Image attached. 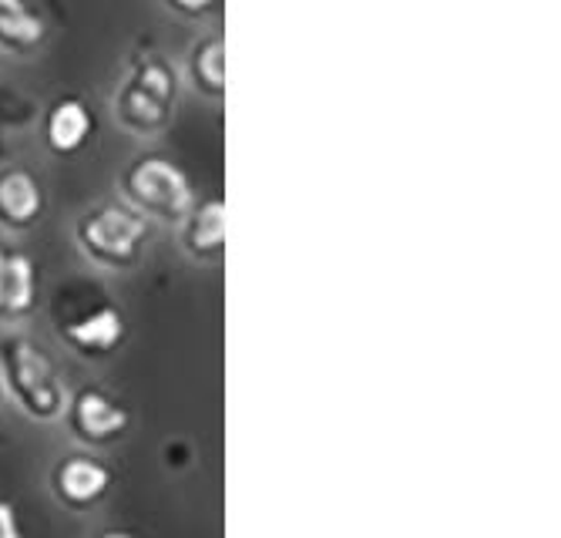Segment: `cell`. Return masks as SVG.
I'll use <instances>...</instances> for the list:
<instances>
[{
  "label": "cell",
  "mask_w": 561,
  "mask_h": 538,
  "mask_svg": "<svg viewBox=\"0 0 561 538\" xmlns=\"http://www.w3.org/2000/svg\"><path fill=\"white\" fill-rule=\"evenodd\" d=\"M0 390L4 398L37 424H55L65 417L71 387L58 360L27 333L0 336Z\"/></svg>",
  "instance_id": "obj_1"
},
{
  "label": "cell",
  "mask_w": 561,
  "mask_h": 538,
  "mask_svg": "<svg viewBox=\"0 0 561 538\" xmlns=\"http://www.w3.org/2000/svg\"><path fill=\"white\" fill-rule=\"evenodd\" d=\"M148 232H151V222L125 203L94 206L75 222V242L84 253V260H91L101 270H115V273L131 270L141 260Z\"/></svg>",
  "instance_id": "obj_2"
},
{
  "label": "cell",
  "mask_w": 561,
  "mask_h": 538,
  "mask_svg": "<svg viewBox=\"0 0 561 538\" xmlns=\"http://www.w3.org/2000/svg\"><path fill=\"white\" fill-rule=\"evenodd\" d=\"M122 195L148 222L182 226L195 206V188L188 175L162 156H141L122 172Z\"/></svg>",
  "instance_id": "obj_3"
},
{
  "label": "cell",
  "mask_w": 561,
  "mask_h": 538,
  "mask_svg": "<svg viewBox=\"0 0 561 538\" xmlns=\"http://www.w3.org/2000/svg\"><path fill=\"white\" fill-rule=\"evenodd\" d=\"M179 98L175 68L165 58H145L115 91V118L135 135H151L165 128Z\"/></svg>",
  "instance_id": "obj_4"
},
{
  "label": "cell",
  "mask_w": 561,
  "mask_h": 538,
  "mask_svg": "<svg viewBox=\"0 0 561 538\" xmlns=\"http://www.w3.org/2000/svg\"><path fill=\"white\" fill-rule=\"evenodd\" d=\"M65 424L78 445L88 448H105L115 445L131 431V411L122 404L105 387H78L71 390L68 408H65Z\"/></svg>",
  "instance_id": "obj_5"
},
{
  "label": "cell",
  "mask_w": 561,
  "mask_h": 538,
  "mask_svg": "<svg viewBox=\"0 0 561 538\" xmlns=\"http://www.w3.org/2000/svg\"><path fill=\"white\" fill-rule=\"evenodd\" d=\"M112 484H115V471L94 455H68L58 461L55 474H50L55 499L71 512H88L98 502H105Z\"/></svg>",
  "instance_id": "obj_6"
},
{
  "label": "cell",
  "mask_w": 561,
  "mask_h": 538,
  "mask_svg": "<svg viewBox=\"0 0 561 538\" xmlns=\"http://www.w3.org/2000/svg\"><path fill=\"white\" fill-rule=\"evenodd\" d=\"M58 333L65 340V347H71L75 354H81L88 360H105L108 354H115L125 344L128 320H125V313L118 307L101 304L91 313L65 320Z\"/></svg>",
  "instance_id": "obj_7"
},
{
  "label": "cell",
  "mask_w": 561,
  "mask_h": 538,
  "mask_svg": "<svg viewBox=\"0 0 561 538\" xmlns=\"http://www.w3.org/2000/svg\"><path fill=\"white\" fill-rule=\"evenodd\" d=\"M37 300V266L27 253L0 247V327L21 323Z\"/></svg>",
  "instance_id": "obj_8"
},
{
  "label": "cell",
  "mask_w": 561,
  "mask_h": 538,
  "mask_svg": "<svg viewBox=\"0 0 561 538\" xmlns=\"http://www.w3.org/2000/svg\"><path fill=\"white\" fill-rule=\"evenodd\" d=\"M179 239L188 260L195 263H219L226 253V203L209 199L195 203L185 222L179 226Z\"/></svg>",
  "instance_id": "obj_9"
},
{
  "label": "cell",
  "mask_w": 561,
  "mask_h": 538,
  "mask_svg": "<svg viewBox=\"0 0 561 538\" xmlns=\"http://www.w3.org/2000/svg\"><path fill=\"white\" fill-rule=\"evenodd\" d=\"M44 213V192L27 169H0V229L24 232Z\"/></svg>",
  "instance_id": "obj_10"
},
{
  "label": "cell",
  "mask_w": 561,
  "mask_h": 538,
  "mask_svg": "<svg viewBox=\"0 0 561 538\" xmlns=\"http://www.w3.org/2000/svg\"><path fill=\"white\" fill-rule=\"evenodd\" d=\"M91 131H94V115L88 112L81 98H61V102L50 105L44 118V141H47V149L58 156L81 152Z\"/></svg>",
  "instance_id": "obj_11"
},
{
  "label": "cell",
  "mask_w": 561,
  "mask_h": 538,
  "mask_svg": "<svg viewBox=\"0 0 561 538\" xmlns=\"http://www.w3.org/2000/svg\"><path fill=\"white\" fill-rule=\"evenodd\" d=\"M44 41V21L27 0H0V47L24 55Z\"/></svg>",
  "instance_id": "obj_12"
},
{
  "label": "cell",
  "mask_w": 561,
  "mask_h": 538,
  "mask_svg": "<svg viewBox=\"0 0 561 538\" xmlns=\"http://www.w3.org/2000/svg\"><path fill=\"white\" fill-rule=\"evenodd\" d=\"M192 78L202 91L213 94V98L226 94V44H222V37H209L195 47Z\"/></svg>",
  "instance_id": "obj_13"
},
{
  "label": "cell",
  "mask_w": 561,
  "mask_h": 538,
  "mask_svg": "<svg viewBox=\"0 0 561 538\" xmlns=\"http://www.w3.org/2000/svg\"><path fill=\"white\" fill-rule=\"evenodd\" d=\"M0 538H24V528H21V515L11 502L0 499Z\"/></svg>",
  "instance_id": "obj_14"
},
{
  "label": "cell",
  "mask_w": 561,
  "mask_h": 538,
  "mask_svg": "<svg viewBox=\"0 0 561 538\" xmlns=\"http://www.w3.org/2000/svg\"><path fill=\"white\" fill-rule=\"evenodd\" d=\"M172 8H179L182 14H202V11H209L216 0H169Z\"/></svg>",
  "instance_id": "obj_15"
},
{
  "label": "cell",
  "mask_w": 561,
  "mask_h": 538,
  "mask_svg": "<svg viewBox=\"0 0 561 538\" xmlns=\"http://www.w3.org/2000/svg\"><path fill=\"white\" fill-rule=\"evenodd\" d=\"M98 538H138L135 531H122V528H112V531H101Z\"/></svg>",
  "instance_id": "obj_16"
}]
</instances>
